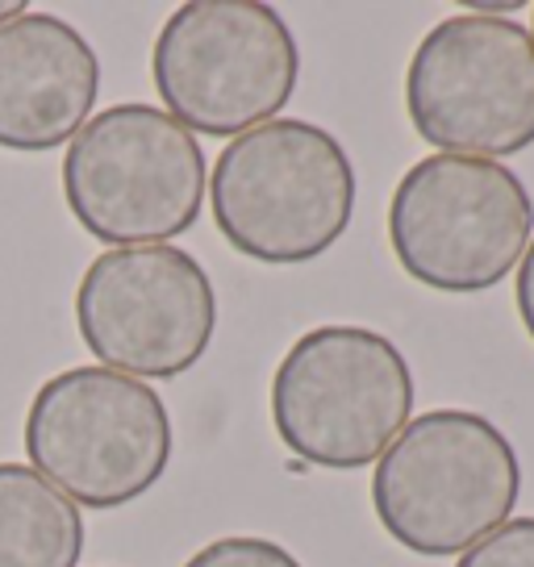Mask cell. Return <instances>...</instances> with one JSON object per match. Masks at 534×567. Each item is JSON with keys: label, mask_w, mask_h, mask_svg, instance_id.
Segmentation results:
<instances>
[{"label": "cell", "mask_w": 534, "mask_h": 567, "mask_svg": "<svg viewBox=\"0 0 534 567\" xmlns=\"http://www.w3.org/2000/svg\"><path fill=\"white\" fill-rule=\"evenodd\" d=\"M205 179L196 134L143 101L96 113L63 155L68 209L109 250L167 247L188 234L209 193Z\"/></svg>", "instance_id": "5b68a950"}, {"label": "cell", "mask_w": 534, "mask_h": 567, "mask_svg": "<svg viewBox=\"0 0 534 567\" xmlns=\"http://www.w3.org/2000/svg\"><path fill=\"white\" fill-rule=\"evenodd\" d=\"M514 305H517V318H522V330L531 334L534 342V238L522 264H517V288H514Z\"/></svg>", "instance_id": "5bb4252c"}, {"label": "cell", "mask_w": 534, "mask_h": 567, "mask_svg": "<svg viewBox=\"0 0 534 567\" xmlns=\"http://www.w3.org/2000/svg\"><path fill=\"white\" fill-rule=\"evenodd\" d=\"M25 13V4L21 0H0V25H9L13 18H21Z\"/></svg>", "instance_id": "9a60e30c"}, {"label": "cell", "mask_w": 534, "mask_h": 567, "mask_svg": "<svg viewBox=\"0 0 534 567\" xmlns=\"http://www.w3.org/2000/svg\"><path fill=\"white\" fill-rule=\"evenodd\" d=\"M75 326L109 372L176 380L214 342L217 288L188 250L113 247L80 276Z\"/></svg>", "instance_id": "9c48e42d"}, {"label": "cell", "mask_w": 534, "mask_h": 567, "mask_svg": "<svg viewBox=\"0 0 534 567\" xmlns=\"http://www.w3.org/2000/svg\"><path fill=\"white\" fill-rule=\"evenodd\" d=\"M531 38H534V30H531Z\"/></svg>", "instance_id": "2e32d148"}, {"label": "cell", "mask_w": 534, "mask_h": 567, "mask_svg": "<svg viewBox=\"0 0 534 567\" xmlns=\"http://www.w3.org/2000/svg\"><path fill=\"white\" fill-rule=\"evenodd\" d=\"M455 567H534V517H510L501 530L463 550Z\"/></svg>", "instance_id": "4fadbf2b"}, {"label": "cell", "mask_w": 534, "mask_h": 567, "mask_svg": "<svg viewBox=\"0 0 534 567\" xmlns=\"http://www.w3.org/2000/svg\"><path fill=\"white\" fill-rule=\"evenodd\" d=\"M413 417V372L401 347L368 326H318L271 375V425L309 467L376 463Z\"/></svg>", "instance_id": "3957f363"}, {"label": "cell", "mask_w": 534, "mask_h": 567, "mask_svg": "<svg viewBox=\"0 0 534 567\" xmlns=\"http://www.w3.org/2000/svg\"><path fill=\"white\" fill-rule=\"evenodd\" d=\"M534 200L505 163L427 155L392 188L389 247L422 288L472 297L497 288L531 247Z\"/></svg>", "instance_id": "52a82bcc"}, {"label": "cell", "mask_w": 534, "mask_h": 567, "mask_svg": "<svg viewBox=\"0 0 534 567\" xmlns=\"http://www.w3.org/2000/svg\"><path fill=\"white\" fill-rule=\"evenodd\" d=\"M372 509L397 547L451 559L501 530L522 496V463L497 422L472 409L410 417L372 463Z\"/></svg>", "instance_id": "6da1fadb"}, {"label": "cell", "mask_w": 534, "mask_h": 567, "mask_svg": "<svg viewBox=\"0 0 534 567\" xmlns=\"http://www.w3.org/2000/svg\"><path fill=\"white\" fill-rule=\"evenodd\" d=\"M405 109L443 155L493 159L534 146V38L514 18L451 13L413 51Z\"/></svg>", "instance_id": "ba28073f"}, {"label": "cell", "mask_w": 534, "mask_h": 567, "mask_svg": "<svg viewBox=\"0 0 534 567\" xmlns=\"http://www.w3.org/2000/svg\"><path fill=\"white\" fill-rule=\"evenodd\" d=\"M217 234L255 264H314L356 213V167L342 142L301 117L234 138L209 176Z\"/></svg>", "instance_id": "7a4b0ae2"}, {"label": "cell", "mask_w": 534, "mask_h": 567, "mask_svg": "<svg viewBox=\"0 0 534 567\" xmlns=\"http://www.w3.org/2000/svg\"><path fill=\"white\" fill-rule=\"evenodd\" d=\"M84 514L25 463H0V567H80Z\"/></svg>", "instance_id": "8fae6325"}, {"label": "cell", "mask_w": 534, "mask_h": 567, "mask_svg": "<svg viewBox=\"0 0 534 567\" xmlns=\"http://www.w3.org/2000/svg\"><path fill=\"white\" fill-rule=\"evenodd\" d=\"M301 51L264 0H188L163 21L151 80L188 134L243 138L276 122L297 92Z\"/></svg>", "instance_id": "277c9868"}, {"label": "cell", "mask_w": 534, "mask_h": 567, "mask_svg": "<svg viewBox=\"0 0 534 567\" xmlns=\"http://www.w3.org/2000/svg\"><path fill=\"white\" fill-rule=\"evenodd\" d=\"M163 396L109 368L51 375L25 413V455L75 509H122L146 496L172 463Z\"/></svg>", "instance_id": "8992f818"}, {"label": "cell", "mask_w": 534, "mask_h": 567, "mask_svg": "<svg viewBox=\"0 0 534 567\" xmlns=\"http://www.w3.org/2000/svg\"><path fill=\"white\" fill-rule=\"evenodd\" d=\"M184 567H301V559L280 543H271V538L230 534V538H217L196 555H188Z\"/></svg>", "instance_id": "7c38bea8"}, {"label": "cell", "mask_w": 534, "mask_h": 567, "mask_svg": "<svg viewBox=\"0 0 534 567\" xmlns=\"http://www.w3.org/2000/svg\"><path fill=\"white\" fill-rule=\"evenodd\" d=\"M101 59L72 21L21 13L0 25V146L18 155L59 151L92 122Z\"/></svg>", "instance_id": "30bf717a"}]
</instances>
